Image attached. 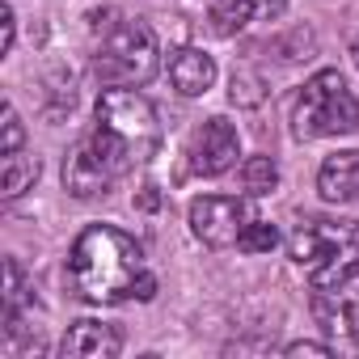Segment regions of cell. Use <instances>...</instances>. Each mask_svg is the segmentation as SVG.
I'll use <instances>...</instances> for the list:
<instances>
[{
  "mask_svg": "<svg viewBox=\"0 0 359 359\" xmlns=\"http://www.w3.org/2000/svg\"><path fill=\"white\" fill-rule=\"evenodd\" d=\"M13 39H18V18H13V9L9 5H0V51H13Z\"/></svg>",
  "mask_w": 359,
  "mask_h": 359,
  "instance_id": "44dd1931",
  "label": "cell"
},
{
  "mask_svg": "<svg viewBox=\"0 0 359 359\" xmlns=\"http://www.w3.org/2000/svg\"><path fill=\"white\" fill-rule=\"evenodd\" d=\"M283 355H292V359H296V355H317V359H330V355H334V346H330V342H292Z\"/></svg>",
  "mask_w": 359,
  "mask_h": 359,
  "instance_id": "cb8c5ba5",
  "label": "cell"
},
{
  "mask_svg": "<svg viewBox=\"0 0 359 359\" xmlns=\"http://www.w3.org/2000/svg\"><path fill=\"white\" fill-rule=\"evenodd\" d=\"M317 191L325 203H355L359 199V148L334 152L317 169Z\"/></svg>",
  "mask_w": 359,
  "mask_h": 359,
  "instance_id": "8fae6325",
  "label": "cell"
},
{
  "mask_svg": "<svg viewBox=\"0 0 359 359\" xmlns=\"http://www.w3.org/2000/svg\"><path fill=\"white\" fill-rule=\"evenodd\" d=\"M93 118H97V127L89 135V148L97 152V161L106 165L110 177H123L131 165L148 161L161 144V123H156L152 102L127 85H110L97 97Z\"/></svg>",
  "mask_w": 359,
  "mask_h": 359,
  "instance_id": "7a4b0ae2",
  "label": "cell"
},
{
  "mask_svg": "<svg viewBox=\"0 0 359 359\" xmlns=\"http://www.w3.org/2000/svg\"><path fill=\"white\" fill-rule=\"evenodd\" d=\"M34 182H39V161H34V156L9 152L5 161H0V195H5V199L26 195Z\"/></svg>",
  "mask_w": 359,
  "mask_h": 359,
  "instance_id": "7c38bea8",
  "label": "cell"
},
{
  "mask_svg": "<svg viewBox=\"0 0 359 359\" xmlns=\"http://www.w3.org/2000/svg\"><path fill=\"white\" fill-rule=\"evenodd\" d=\"M229 97H233L237 106H258V102L266 97V85H262V76H258L254 68H237V72H233V85H229Z\"/></svg>",
  "mask_w": 359,
  "mask_h": 359,
  "instance_id": "2e32d148",
  "label": "cell"
},
{
  "mask_svg": "<svg viewBox=\"0 0 359 359\" xmlns=\"http://www.w3.org/2000/svg\"><path fill=\"white\" fill-rule=\"evenodd\" d=\"M359 127V102L351 85L342 81L338 68H321L304 81L296 110H292V131L296 140H325V135H351Z\"/></svg>",
  "mask_w": 359,
  "mask_h": 359,
  "instance_id": "277c9868",
  "label": "cell"
},
{
  "mask_svg": "<svg viewBox=\"0 0 359 359\" xmlns=\"http://www.w3.org/2000/svg\"><path fill=\"white\" fill-rule=\"evenodd\" d=\"M258 220L254 203L250 199H237V195H203L191 203V229L203 245L212 250H224V245H237L241 233Z\"/></svg>",
  "mask_w": 359,
  "mask_h": 359,
  "instance_id": "8992f818",
  "label": "cell"
},
{
  "mask_svg": "<svg viewBox=\"0 0 359 359\" xmlns=\"http://www.w3.org/2000/svg\"><path fill=\"white\" fill-rule=\"evenodd\" d=\"M110 182H114V177L106 173V165L97 161V152L89 148V140H81V144L64 156V187H68V195H76V199H97V195H106Z\"/></svg>",
  "mask_w": 359,
  "mask_h": 359,
  "instance_id": "30bf717a",
  "label": "cell"
},
{
  "mask_svg": "<svg viewBox=\"0 0 359 359\" xmlns=\"http://www.w3.org/2000/svg\"><path fill=\"white\" fill-rule=\"evenodd\" d=\"M156 203H161L156 187H144V191H140V208H144V212H156Z\"/></svg>",
  "mask_w": 359,
  "mask_h": 359,
  "instance_id": "d4e9b609",
  "label": "cell"
},
{
  "mask_svg": "<svg viewBox=\"0 0 359 359\" xmlns=\"http://www.w3.org/2000/svg\"><path fill=\"white\" fill-rule=\"evenodd\" d=\"M152 296H156V275L152 271H140L131 279V300H152Z\"/></svg>",
  "mask_w": 359,
  "mask_h": 359,
  "instance_id": "603a6c76",
  "label": "cell"
},
{
  "mask_svg": "<svg viewBox=\"0 0 359 359\" xmlns=\"http://www.w3.org/2000/svg\"><path fill=\"white\" fill-rule=\"evenodd\" d=\"M241 156V135L229 118H208L195 135H191V169L203 177H220L237 165Z\"/></svg>",
  "mask_w": 359,
  "mask_h": 359,
  "instance_id": "52a82bcc",
  "label": "cell"
},
{
  "mask_svg": "<svg viewBox=\"0 0 359 359\" xmlns=\"http://www.w3.org/2000/svg\"><path fill=\"white\" fill-rule=\"evenodd\" d=\"M254 18L245 13L241 0H212V9H208V30L216 39H233L237 30H245Z\"/></svg>",
  "mask_w": 359,
  "mask_h": 359,
  "instance_id": "5bb4252c",
  "label": "cell"
},
{
  "mask_svg": "<svg viewBox=\"0 0 359 359\" xmlns=\"http://www.w3.org/2000/svg\"><path fill=\"white\" fill-rule=\"evenodd\" d=\"M165 72H169V85L182 93V97H203L216 85V60L208 51H199V47H177V51H169Z\"/></svg>",
  "mask_w": 359,
  "mask_h": 359,
  "instance_id": "ba28073f",
  "label": "cell"
},
{
  "mask_svg": "<svg viewBox=\"0 0 359 359\" xmlns=\"http://www.w3.org/2000/svg\"><path fill=\"white\" fill-rule=\"evenodd\" d=\"M275 245H279V229L266 224V220H254V224L241 233V241H237L241 254H271Z\"/></svg>",
  "mask_w": 359,
  "mask_h": 359,
  "instance_id": "ac0fdd59",
  "label": "cell"
},
{
  "mask_svg": "<svg viewBox=\"0 0 359 359\" xmlns=\"http://www.w3.org/2000/svg\"><path fill=\"white\" fill-rule=\"evenodd\" d=\"M241 177H245V191L250 195H271L279 187V165L271 156H250L245 169H241Z\"/></svg>",
  "mask_w": 359,
  "mask_h": 359,
  "instance_id": "9a60e30c",
  "label": "cell"
},
{
  "mask_svg": "<svg viewBox=\"0 0 359 359\" xmlns=\"http://www.w3.org/2000/svg\"><path fill=\"white\" fill-rule=\"evenodd\" d=\"M18 292H22V266L18 258H5V304H13Z\"/></svg>",
  "mask_w": 359,
  "mask_h": 359,
  "instance_id": "7402d4cb",
  "label": "cell"
},
{
  "mask_svg": "<svg viewBox=\"0 0 359 359\" xmlns=\"http://www.w3.org/2000/svg\"><path fill=\"white\" fill-rule=\"evenodd\" d=\"M241 5H245V13L254 22H271V18H279L287 9V0H241Z\"/></svg>",
  "mask_w": 359,
  "mask_h": 359,
  "instance_id": "ffe728a7",
  "label": "cell"
},
{
  "mask_svg": "<svg viewBox=\"0 0 359 359\" xmlns=\"http://www.w3.org/2000/svg\"><path fill=\"white\" fill-rule=\"evenodd\" d=\"M144 271V250L114 224H89L68 254V287L85 304L131 300V279Z\"/></svg>",
  "mask_w": 359,
  "mask_h": 359,
  "instance_id": "6da1fadb",
  "label": "cell"
},
{
  "mask_svg": "<svg viewBox=\"0 0 359 359\" xmlns=\"http://www.w3.org/2000/svg\"><path fill=\"white\" fill-rule=\"evenodd\" d=\"M118 351H123L118 325H106V321H93V317L72 321L68 334H64V355L68 359H114Z\"/></svg>",
  "mask_w": 359,
  "mask_h": 359,
  "instance_id": "9c48e42d",
  "label": "cell"
},
{
  "mask_svg": "<svg viewBox=\"0 0 359 359\" xmlns=\"http://www.w3.org/2000/svg\"><path fill=\"white\" fill-rule=\"evenodd\" d=\"M26 144V127L18 118V110L5 102V123H0V156H9V152H22Z\"/></svg>",
  "mask_w": 359,
  "mask_h": 359,
  "instance_id": "d6986e66",
  "label": "cell"
},
{
  "mask_svg": "<svg viewBox=\"0 0 359 359\" xmlns=\"http://www.w3.org/2000/svg\"><path fill=\"white\" fill-rule=\"evenodd\" d=\"M313 47H317V39H313V30H309V26H296V30H287L283 39H275V51H279V60H287V64L309 60V55H313Z\"/></svg>",
  "mask_w": 359,
  "mask_h": 359,
  "instance_id": "e0dca14e",
  "label": "cell"
},
{
  "mask_svg": "<svg viewBox=\"0 0 359 359\" xmlns=\"http://www.w3.org/2000/svg\"><path fill=\"white\" fill-rule=\"evenodd\" d=\"M317 317L325 321V330H346L359 342V300H346L338 292V304H330V292H317Z\"/></svg>",
  "mask_w": 359,
  "mask_h": 359,
  "instance_id": "4fadbf2b",
  "label": "cell"
},
{
  "mask_svg": "<svg viewBox=\"0 0 359 359\" xmlns=\"http://www.w3.org/2000/svg\"><path fill=\"white\" fill-rule=\"evenodd\" d=\"M156 72V34L144 22H118L93 51V76L110 85H144Z\"/></svg>",
  "mask_w": 359,
  "mask_h": 359,
  "instance_id": "5b68a950",
  "label": "cell"
},
{
  "mask_svg": "<svg viewBox=\"0 0 359 359\" xmlns=\"http://www.w3.org/2000/svg\"><path fill=\"white\" fill-rule=\"evenodd\" d=\"M287 254L309 275L313 292H342L359 279V220L309 216L287 237Z\"/></svg>",
  "mask_w": 359,
  "mask_h": 359,
  "instance_id": "3957f363",
  "label": "cell"
},
{
  "mask_svg": "<svg viewBox=\"0 0 359 359\" xmlns=\"http://www.w3.org/2000/svg\"><path fill=\"white\" fill-rule=\"evenodd\" d=\"M351 60H355V64H359V39H355V43H351Z\"/></svg>",
  "mask_w": 359,
  "mask_h": 359,
  "instance_id": "484cf974",
  "label": "cell"
}]
</instances>
